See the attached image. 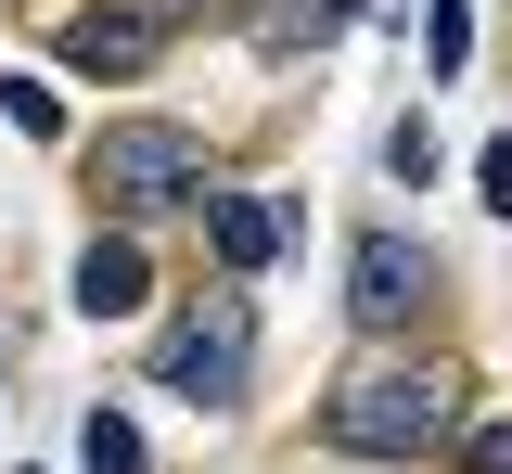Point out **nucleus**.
<instances>
[{
	"mask_svg": "<svg viewBox=\"0 0 512 474\" xmlns=\"http://www.w3.org/2000/svg\"><path fill=\"white\" fill-rule=\"evenodd\" d=\"M0 116H13L26 141H64V103L39 90V77H0Z\"/></svg>",
	"mask_w": 512,
	"mask_h": 474,
	"instance_id": "9b49d317",
	"label": "nucleus"
},
{
	"mask_svg": "<svg viewBox=\"0 0 512 474\" xmlns=\"http://www.w3.org/2000/svg\"><path fill=\"white\" fill-rule=\"evenodd\" d=\"M461 474H512V423H474L461 436Z\"/></svg>",
	"mask_w": 512,
	"mask_h": 474,
	"instance_id": "ddd939ff",
	"label": "nucleus"
},
{
	"mask_svg": "<svg viewBox=\"0 0 512 474\" xmlns=\"http://www.w3.org/2000/svg\"><path fill=\"white\" fill-rule=\"evenodd\" d=\"M141 295H154V257H141L128 231H103V244L77 257V308H90V321H128Z\"/></svg>",
	"mask_w": 512,
	"mask_h": 474,
	"instance_id": "0eeeda50",
	"label": "nucleus"
},
{
	"mask_svg": "<svg viewBox=\"0 0 512 474\" xmlns=\"http://www.w3.org/2000/svg\"><path fill=\"white\" fill-rule=\"evenodd\" d=\"M205 257H218L231 282H256L269 257H282V205L269 193H205Z\"/></svg>",
	"mask_w": 512,
	"mask_h": 474,
	"instance_id": "423d86ee",
	"label": "nucleus"
},
{
	"mask_svg": "<svg viewBox=\"0 0 512 474\" xmlns=\"http://www.w3.org/2000/svg\"><path fill=\"white\" fill-rule=\"evenodd\" d=\"M423 282H436V257H423V244H397V231H372V244L346 257V308H359L372 334H397V321L423 308Z\"/></svg>",
	"mask_w": 512,
	"mask_h": 474,
	"instance_id": "39448f33",
	"label": "nucleus"
},
{
	"mask_svg": "<svg viewBox=\"0 0 512 474\" xmlns=\"http://www.w3.org/2000/svg\"><path fill=\"white\" fill-rule=\"evenodd\" d=\"M474 193H487V205L512 218V141H487V154H474Z\"/></svg>",
	"mask_w": 512,
	"mask_h": 474,
	"instance_id": "4468645a",
	"label": "nucleus"
},
{
	"mask_svg": "<svg viewBox=\"0 0 512 474\" xmlns=\"http://www.w3.org/2000/svg\"><path fill=\"white\" fill-rule=\"evenodd\" d=\"M77 462H90V474H141V436H128V410H90V423H77Z\"/></svg>",
	"mask_w": 512,
	"mask_h": 474,
	"instance_id": "9d476101",
	"label": "nucleus"
},
{
	"mask_svg": "<svg viewBox=\"0 0 512 474\" xmlns=\"http://www.w3.org/2000/svg\"><path fill=\"white\" fill-rule=\"evenodd\" d=\"M244 372H256V321H244V295H205V308H180L167 334H154V385L192 410H218V398H244Z\"/></svg>",
	"mask_w": 512,
	"mask_h": 474,
	"instance_id": "7ed1b4c3",
	"label": "nucleus"
},
{
	"mask_svg": "<svg viewBox=\"0 0 512 474\" xmlns=\"http://www.w3.org/2000/svg\"><path fill=\"white\" fill-rule=\"evenodd\" d=\"M461 52H474V0H423V65L461 77Z\"/></svg>",
	"mask_w": 512,
	"mask_h": 474,
	"instance_id": "1a4fd4ad",
	"label": "nucleus"
},
{
	"mask_svg": "<svg viewBox=\"0 0 512 474\" xmlns=\"http://www.w3.org/2000/svg\"><path fill=\"white\" fill-rule=\"evenodd\" d=\"M448 423H461V372H448V359L359 372V385H333V410H320V436L359 449V462H410V449H436Z\"/></svg>",
	"mask_w": 512,
	"mask_h": 474,
	"instance_id": "f257e3e1",
	"label": "nucleus"
},
{
	"mask_svg": "<svg viewBox=\"0 0 512 474\" xmlns=\"http://www.w3.org/2000/svg\"><path fill=\"white\" fill-rule=\"evenodd\" d=\"M346 39V0H269V52H320Z\"/></svg>",
	"mask_w": 512,
	"mask_h": 474,
	"instance_id": "6e6552de",
	"label": "nucleus"
},
{
	"mask_svg": "<svg viewBox=\"0 0 512 474\" xmlns=\"http://www.w3.org/2000/svg\"><path fill=\"white\" fill-rule=\"evenodd\" d=\"M180 13H192V0H90V13L64 26V65H90V77H141L167 39H180Z\"/></svg>",
	"mask_w": 512,
	"mask_h": 474,
	"instance_id": "20e7f679",
	"label": "nucleus"
},
{
	"mask_svg": "<svg viewBox=\"0 0 512 474\" xmlns=\"http://www.w3.org/2000/svg\"><path fill=\"white\" fill-rule=\"evenodd\" d=\"M384 167H397V180H423V167H436V129H423V116H397V141H384Z\"/></svg>",
	"mask_w": 512,
	"mask_h": 474,
	"instance_id": "f8f14e48",
	"label": "nucleus"
},
{
	"mask_svg": "<svg viewBox=\"0 0 512 474\" xmlns=\"http://www.w3.org/2000/svg\"><path fill=\"white\" fill-rule=\"evenodd\" d=\"M90 193L128 205V218H154V205H205V141L167 129V116H128V129L90 141Z\"/></svg>",
	"mask_w": 512,
	"mask_h": 474,
	"instance_id": "f03ea898",
	"label": "nucleus"
}]
</instances>
